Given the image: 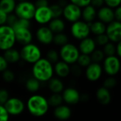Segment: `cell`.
<instances>
[{
  "mask_svg": "<svg viewBox=\"0 0 121 121\" xmlns=\"http://www.w3.org/2000/svg\"><path fill=\"white\" fill-rule=\"evenodd\" d=\"M48 27L54 34H57L64 32L66 28V24L65 21L61 18H52L48 24Z\"/></svg>",
  "mask_w": 121,
  "mask_h": 121,
  "instance_id": "cell-24",
  "label": "cell"
},
{
  "mask_svg": "<svg viewBox=\"0 0 121 121\" xmlns=\"http://www.w3.org/2000/svg\"><path fill=\"white\" fill-rule=\"evenodd\" d=\"M58 52L60 59L70 66L76 64L77 60L80 55L77 46L71 43H68L60 47Z\"/></svg>",
  "mask_w": 121,
  "mask_h": 121,
  "instance_id": "cell-4",
  "label": "cell"
},
{
  "mask_svg": "<svg viewBox=\"0 0 121 121\" xmlns=\"http://www.w3.org/2000/svg\"><path fill=\"white\" fill-rule=\"evenodd\" d=\"M18 21V17L13 13L11 14H9L7 16V20H6V24L7 26H10V27H13L15 23H16V21Z\"/></svg>",
  "mask_w": 121,
  "mask_h": 121,
  "instance_id": "cell-44",
  "label": "cell"
},
{
  "mask_svg": "<svg viewBox=\"0 0 121 121\" xmlns=\"http://www.w3.org/2000/svg\"><path fill=\"white\" fill-rule=\"evenodd\" d=\"M48 99L49 106L56 108L62 104L63 100L61 94H52Z\"/></svg>",
  "mask_w": 121,
  "mask_h": 121,
  "instance_id": "cell-30",
  "label": "cell"
},
{
  "mask_svg": "<svg viewBox=\"0 0 121 121\" xmlns=\"http://www.w3.org/2000/svg\"><path fill=\"white\" fill-rule=\"evenodd\" d=\"M70 69L71 66L62 60H59L53 65L54 74H55L60 79L67 77L70 74Z\"/></svg>",
  "mask_w": 121,
  "mask_h": 121,
  "instance_id": "cell-19",
  "label": "cell"
},
{
  "mask_svg": "<svg viewBox=\"0 0 121 121\" xmlns=\"http://www.w3.org/2000/svg\"><path fill=\"white\" fill-rule=\"evenodd\" d=\"M121 0H104V5L113 9L120 6Z\"/></svg>",
  "mask_w": 121,
  "mask_h": 121,
  "instance_id": "cell-41",
  "label": "cell"
},
{
  "mask_svg": "<svg viewBox=\"0 0 121 121\" xmlns=\"http://www.w3.org/2000/svg\"><path fill=\"white\" fill-rule=\"evenodd\" d=\"M31 23L30 21L25 20V19H21L18 18V21L15 23V25L12 27L13 28H30Z\"/></svg>",
  "mask_w": 121,
  "mask_h": 121,
  "instance_id": "cell-39",
  "label": "cell"
},
{
  "mask_svg": "<svg viewBox=\"0 0 121 121\" xmlns=\"http://www.w3.org/2000/svg\"><path fill=\"white\" fill-rule=\"evenodd\" d=\"M114 17L115 20L118 21H121V6L115 9L114 10Z\"/></svg>",
  "mask_w": 121,
  "mask_h": 121,
  "instance_id": "cell-50",
  "label": "cell"
},
{
  "mask_svg": "<svg viewBox=\"0 0 121 121\" xmlns=\"http://www.w3.org/2000/svg\"><path fill=\"white\" fill-rule=\"evenodd\" d=\"M54 116L59 121H67L72 116V110L67 105H60L55 108L53 111Z\"/></svg>",
  "mask_w": 121,
  "mask_h": 121,
  "instance_id": "cell-20",
  "label": "cell"
},
{
  "mask_svg": "<svg viewBox=\"0 0 121 121\" xmlns=\"http://www.w3.org/2000/svg\"><path fill=\"white\" fill-rule=\"evenodd\" d=\"M90 32L92 33L94 35L97 36L101 34H104L106 33V25L100 21H94L92 23H89Z\"/></svg>",
  "mask_w": 121,
  "mask_h": 121,
  "instance_id": "cell-26",
  "label": "cell"
},
{
  "mask_svg": "<svg viewBox=\"0 0 121 121\" xmlns=\"http://www.w3.org/2000/svg\"><path fill=\"white\" fill-rule=\"evenodd\" d=\"M48 99L43 95L34 94L26 101V108L29 113L35 117H42L49 111Z\"/></svg>",
  "mask_w": 121,
  "mask_h": 121,
  "instance_id": "cell-2",
  "label": "cell"
},
{
  "mask_svg": "<svg viewBox=\"0 0 121 121\" xmlns=\"http://www.w3.org/2000/svg\"><path fill=\"white\" fill-rule=\"evenodd\" d=\"M48 86L52 94H62L65 89L62 80L58 77H52L48 82Z\"/></svg>",
  "mask_w": 121,
  "mask_h": 121,
  "instance_id": "cell-21",
  "label": "cell"
},
{
  "mask_svg": "<svg viewBox=\"0 0 121 121\" xmlns=\"http://www.w3.org/2000/svg\"><path fill=\"white\" fill-rule=\"evenodd\" d=\"M16 42L22 45L23 46L32 43L33 33L30 28H13Z\"/></svg>",
  "mask_w": 121,
  "mask_h": 121,
  "instance_id": "cell-12",
  "label": "cell"
},
{
  "mask_svg": "<svg viewBox=\"0 0 121 121\" xmlns=\"http://www.w3.org/2000/svg\"><path fill=\"white\" fill-rule=\"evenodd\" d=\"M102 50L106 57L114 56L116 55V44L109 41L103 47Z\"/></svg>",
  "mask_w": 121,
  "mask_h": 121,
  "instance_id": "cell-34",
  "label": "cell"
},
{
  "mask_svg": "<svg viewBox=\"0 0 121 121\" xmlns=\"http://www.w3.org/2000/svg\"><path fill=\"white\" fill-rule=\"evenodd\" d=\"M90 57L91 60V62L94 63L100 64L101 62H103L104 60L105 59L106 56L102 50V49L96 48L91 55Z\"/></svg>",
  "mask_w": 121,
  "mask_h": 121,
  "instance_id": "cell-31",
  "label": "cell"
},
{
  "mask_svg": "<svg viewBox=\"0 0 121 121\" xmlns=\"http://www.w3.org/2000/svg\"><path fill=\"white\" fill-rule=\"evenodd\" d=\"M16 5L14 0H1L0 1V10L3 11L7 15L13 13Z\"/></svg>",
  "mask_w": 121,
  "mask_h": 121,
  "instance_id": "cell-28",
  "label": "cell"
},
{
  "mask_svg": "<svg viewBox=\"0 0 121 121\" xmlns=\"http://www.w3.org/2000/svg\"><path fill=\"white\" fill-rule=\"evenodd\" d=\"M10 98L9 92L7 89L1 88L0 89V105H4V104Z\"/></svg>",
  "mask_w": 121,
  "mask_h": 121,
  "instance_id": "cell-40",
  "label": "cell"
},
{
  "mask_svg": "<svg viewBox=\"0 0 121 121\" xmlns=\"http://www.w3.org/2000/svg\"><path fill=\"white\" fill-rule=\"evenodd\" d=\"M71 2L79 7L80 9H83L91 4V0H74Z\"/></svg>",
  "mask_w": 121,
  "mask_h": 121,
  "instance_id": "cell-43",
  "label": "cell"
},
{
  "mask_svg": "<svg viewBox=\"0 0 121 121\" xmlns=\"http://www.w3.org/2000/svg\"><path fill=\"white\" fill-rule=\"evenodd\" d=\"M31 73L32 77L40 83L48 82L54 75L53 65L45 57H42L33 65Z\"/></svg>",
  "mask_w": 121,
  "mask_h": 121,
  "instance_id": "cell-1",
  "label": "cell"
},
{
  "mask_svg": "<svg viewBox=\"0 0 121 121\" xmlns=\"http://www.w3.org/2000/svg\"><path fill=\"white\" fill-rule=\"evenodd\" d=\"M19 52L21 60L31 65H33L43 57L40 48L36 44L33 43L22 46Z\"/></svg>",
  "mask_w": 121,
  "mask_h": 121,
  "instance_id": "cell-3",
  "label": "cell"
},
{
  "mask_svg": "<svg viewBox=\"0 0 121 121\" xmlns=\"http://www.w3.org/2000/svg\"><path fill=\"white\" fill-rule=\"evenodd\" d=\"M82 68H81L79 65L74 64L71 66L70 74H73L75 77H79L82 74Z\"/></svg>",
  "mask_w": 121,
  "mask_h": 121,
  "instance_id": "cell-42",
  "label": "cell"
},
{
  "mask_svg": "<svg viewBox=\"0 0 121 121\" xmlns=\"http://www.w3.org/2000/svg\"><path fill=\"white\" fill-rule=\"evenodd\" d=\"M62 16L66 21L72 23H74L77 21L81 20L82 9L70 1L63 7Z\"/></svg>",
  "mask_w": 121,
  "mask_h": 121,
  "instance_id": "cell-10",
  "label": "cell"
},
{
  "mask_svg": "<svg viewBox=\"0 0 121 121\" xmlns=\"http://www.w3.org/2000/svg\"><path fill=\"white\" fill-rule=\"evenodd\" d=\"M4 106L9 115L12 116L21 115L26 108L23 101L17 97H10Z\"/></svg>",
  "mask_w": 121,
  "mask_h": 121,
  "instance_id": "cell-9",
  "label": "cell"
},
{
  "mask_svg": "<svg viewBox=\"0 0 121 121\" xmlns=\"http://www.w3.org/2000/svg\"><path fill=\"white\" fill-rule=\"evenodd\" d=\"M49 7L50 9L51 13H52V18H61V16H62L63 8L61 6H60L57 3L51 4L50 6H49Z\"/></svg>",
  "mask_w": 121,
  "mask_h": 121,
  "instance_id": "cell-35",
  "label": "cell"
},
{
  "mask_svg": "<svg viewBox=\"0 0 121 121\" xmlns=\"http://www.w3.org/2000/svg\"><path fill=\"white\" fill-rule=\"evenodd\" d=\"M91 5L94 6L96 9L101 8L104 6V0H93L91 1Z\"/></svg>",
  "mask_w": 121,
  "mask_h": 121,
  "instance_id": "cell-47",
  "label": "cell"
},
{
  "mask_svg": "<svg viewBox=\"0 0 121 121\" xmlns=\"http://www.w3.org/2000/svg\"><path fill=\"white\" fill-rule=\"evenodd\" d=\"M9 64L4 59L2 55H0V72L2 73L4 71L8 69Z\"/></svg>",
  "mask_w": 121,
  "mask_h": 121,
  "instance_id": "cell-46",
  "label": "cell"
},
{
  "mask_svg": "<svg viewBox=\"0 0 121 121\" xmlns=\"http://www.w3.org/2000/svg\"><path fill=\"white\" fill-rule=\"evenodd\" d=\"M103 71L108 77H115L121 69V61L117 56L106 57L103 61Z\"/></svg>",
  "mask_w": 121,
  "mask_h": 121,
  "instance_id": "cell-8",
  "label": "cell"
},
{
  "mask_svg": "<svg viewBox=\"0 0 121 121\" xmlns=\"http://www.w3.org/2000/svg\"><path fill=\"white\" fill-rule=\"evenodd\" d=\"M7 16H8V15L6 13H4L1 10H0V26L6 24Z\"/></svg>",
  "mask_w": 121,
  "mask_h": 121,
  "instance_id": "cell-49",
  "label": "cell"
},
{
  "mask_svg": "<svg viewBox=\"0 0 121 121\" xmlns=\"http://www.w3.org/2000/svg\"><path fill=\"white\" fill-rule=\"evenodd\" d=\"M96 97L98 101L102 105H108L111 101V94L110 90L104 86H101L96 90Z\"/></svg>",
  "mask_w": 121,
  "mask_h": 121,
  "instance_id": "cell-22",
  "label": "cell"
},
{
  "mask_svg": "<svg viewBox=\"0 0 121 121\" xmlns=\"http://www.w3.org/2000/svg\"><path fill=\"white\" fill-rule=\"evenodd\" d=\"M91 62H92L91 60L90 55L80 54L77 60L76 64L79 65L81 68H86Z\"/></svg>",
  "mask_w": 121,
  "mask_h": 121,
  "instance_id": "cell-33",
  "label": "cell"
},
{
  "mask_svg": "<svg viewBox=\"0 0 121 121\" xmlns=\"http://www.w3.org/2000/svg\"><path fill=\"white\" fill-rule=\"evenodd\" d=\"M96 17L98 18L99 21L105 23L106 25H108V23L115 21L114 10L106 6H103L96 11Z\"/></svg>",
  "mask_w": 121,
  "mask_h": 121,
  "instance_id": "cell-17",
  "label": "cell"
},
{
  "mask_svg": "<svg viewBox=\"0 0 121 121\" xmlns=\"http://www.w3.org/2000/svg\"><path fill=\"white\" fill-rule=\"evenodd\" d=\"M96 11L97 10L91 4L83 8L82 9V21L87 23H92L96 17Z\"/></svg>",
  "mask_w": 121,
  "mask_h": 121,
  "instance_id": "cell-25",
  "label": "cell"
},
{
  "mask_svg": "<svg viewBox=\"0 0 121 121\" xmlns=\"http://www.w3.org/2000/svg\"><path fill=\"white\" fill-rule=\"evenodd\" d=\"M35 37L40 44L48 45L52 43L54 33L48 26H40L35 31Z\"/></svg>",
  "mask_w": 121,
  "mask_h": 121,
  "instance_id": "cell-13",
  "label": "cell"
},
{
  "mask_svg": "<svg viewBox=\"0 0 121 121\" xmlns=\"http://www.w3.org/2000/svg\"><path fill=\"white\" fill-rule=\"evenodd\" d=\"M94 41H95L96 46L98 45L100 47H104L106 44H107L109 42V40L107 35H106V33H104V34H101V35L96 36L94 38Z\"/></svg>",
  "mask_w": 121,
  "mask_h": 121,
  "instance_id": "cell-38",
  "label": "cell"
},
{
  "mask_svg": "<svg viewBox=\"0 0 121 121\" xmlns=\"http://www.w3.org/2000/svg\"><path fill=\"white\" fill-rule=\"evenodd\" d=\"M117 84V79L115 77H106L104 82H103V86L104 88L110 90L113 88H114Z\"/></svg>",
  "mask_w": 121,
  "mask_h": 121,
  "instance_id": "cell-36",
  "label": "cell"
},
{
  "mask_svg": "<svg viewBox=\"0 0 121 121\" xmlns=\"http://www.w3.org/2000/svg\"><path fill=\"white\" fill-rule=\"evenodd\" d=\"M35 9L34 3L28 1H21L16 3L14 14L18 18L30 21L33 19Z\"/></svg>",
  "mask_w": 121,
  "mask_h": 121,
  "instance_id": "cell-6",
  "label": "cell"
},
{
  "mask_svg": "<svg viewBox=\"0 0 121 121\" xmlns=\"http://www.w3.org/2000/svg\"><path fill=\"white\" fill-rule=\"evenodd\" d=\"M34 5L35 8H40V7H45L49 6V2L46 0H38L36 1L34 3Z\"/></svg>",
  "mask_w": 121,
  "mask_h": 121,
  "instance_id": "cell-48",
  "label": "cell"
},
{
  "mask_svg": "<svg viewBox=\"0 0 121 121\" xmlns=\"http://www.w3.org/2000/svg\"><path fill=\"white\" fill-rule=\"evenodd\" d=\"M45 58L47 59L51 64L55 65L56 62H57L60 60L59 52L55 49L53 48L49 49L46 52V55Z\"/></svg>",
  "mask_w": 121,
  "mask_h": 121,
  "instance_id": "cell-32",
  "label": "cell"
},
{
  "mask_svg": "<svg viewBox=\"0 0 121 121\" xmlns=\"http://www.w3.org/2000/svg\"><path fill=\"white\" fill-rule=\"evenodd\" d=\"M2 55L9 65L18 63L21 60L20 52L15 48H12L4 51Z\"/></svg>",
  "mask_w": 121,
  "mask_h": 121,
  "instance_id": "cell-23",
  "label": "cell"
},
{
  "mask_svg": "<svg viewBox=\"0 0 121 121\" xmlns=\"http://www.w3.org/2000/svg\"><path fill=\"white\" fill-rule=\"evenodd\" d=\"M1 77H2V79L5 82L11 83L13 82L15 79V73L12 70L7 69L1 73Z\"/></svg>",
  "mask_w": 121,
  "mask_h": 121,
  "instance_id": "cell-37",
  "label": "cell"
},
{
  "mask_svg": "<svg viewBox=\"0 0 121 121\" xmlns=\"http://www.w3.org/2000/svg\"><path fill=\"white\" fill-rule=\"evenodd\" d=\"M70 33L74 38L80 41L89 37L91 33L89 25L82 20L77 21L72 23L70 27Z\"/></svg>",
  "mask_w": 121,
  "mask_h": 121,
  "instance_id": "cell-7",
  "label": "cell"
},
{
  "mask_svg": "<svg viewBox=\"0 0 121 121\" xmlns=\"http://www.w3.org/2000/svg\"><path fill=\"white\" fill-rule=\"evenodd\" d=\"M106 35H107L110 42L118 43L121 42V22L113 21L106 25Z\"/></svg>",
  "mask_w": 121,
  "mask_h": 121,
  "instance_id": "cell-11",
  "label": "cell"
},
{
  "mask_svg": "<svg viewBox=\"0 0 121 121\" xmlns=\"http://www.w3.org/2000/svg\"><path fill=\"white\" fill-rule=\"evenodd\" d=\"M15 34L13 28L7 25L0 26V50L4 52L14 48L16 44Z\"/></svg>",
  "mask_w": 121,
  "mask_h": 121,
  "instance_id": "cell-5",
  "label": "cell"
},
{
  "mask_svg": "<svg viewBox=\"0 0 121 121\" xmlns=\"http://www.w3.org/2000/svg\"><path fill=\"white\" fill-rule=\"evenodd\" d=\"M10 116L3 105H0V121H9Z\"/></svg>",
  "mask_w": 121,
  "mask_h": 121,
  "instance_id": "cell-45",
  "label": "cell"
},
{
  "mask_svg": "<svg viewBox=\"0 0 121 121\" xmlns=\"http://www.w3.org/2000/svg\"><path fill=\"white\" fill-rule=\"evenodd\" d=\"M77 48L80 54L90 55L96 49V45L94 38L88 37L80 40Z\"/></svg>",
  "mask_w": 121,
  "mask_h": 121,
  "instance_id": "cell-18",
  "label": "cell"
},
{
  "mask_svg": "<svg viewBox=\"0 0 121 121\" xmlns=\"http://www.w3.org/2000/svg\"><path fill=\"white\" fill-rule=\"evenodd\" d=\"M116 56L121 57V42L116 43Z\"/></svg>",
  "mask_w": 121,
  "mask_h": 121,
  "instance_id": "cell-51",
  "label": "cell"
},
{
  "mask_svg": "<svg viewBox=\"0 0 121 121\" xmlns=\"http://www.w3.org/2000/svg\"><path fill=\"white\" fill-rule=\"evenodd\" d=\"M63 102L68 105H75L80 101L81 94L79 91L74 87H67L62 92Z\"/></svg>",
  "mask_w": 121,
  "mask_h": 121,
  "instance_id": "cell-16",
  "label": "cell"
},
{
  "mask_svg": "<svg viewBox=\"0 0 121 121\" xmlns=\"http://www.w3.org/2000/svg\"><path fill=\"white\" fill-rule=\"evenodd\" d=\"M103 74V68L101 64L91 62L86 68H85L84 74L87 80L95 82L99 80Z\"/></svg>",
  "mask_w": 121,
  "mask_h": 121,
  "instance_id": "cell-15",
  "label": "cell"
},
{
  "mask_svg": "<svg viewBox=\"0 0 121 121\" xmlns=\"http://www.w3.org/2000/svg\"><path fill=\"white\" fill-rule=\"evenodd\" d=\"M33 19L41 26H46L52 19L50 9L48 6L36 8Z\"/></svg>",
  "mask_w": 121,
  "mask_h": 121,
  "instance_id": "cell-14",
  "label": "cell"
},
{
  "mask_svg": "<svg viewBox=\"0 0 121 121\" xmlns=\"http://www.w3.org/2000/svg\"><path fill=\"white\" fill-rule=\"evenodd\" d=\"M25 87L28 92L35 94L40 88V82L33 77H31L26 79L25 83Z\"/></svg>",
  "mask_w": 121,
  "mask_h": 121,
  "instance_id": "cell-27",
  "label": "cell"
},
{
  "mask_svg": "<svg viewBox=\"0 0 121 121\" xmlns=\"http://www.w3.org/2000/svg\"><path fill=\"white\" fill-rule=\"evenodd\" d=\"M52 43L57 46L62 47L69 43V38L67 35V34L65 33L64 32L54 34Z\"/></svg>",
  "mask_w": 121,
  "mask_h": 121,
  "instance_id": "cell-29",
  "label": "cell"
}]
</instances>
